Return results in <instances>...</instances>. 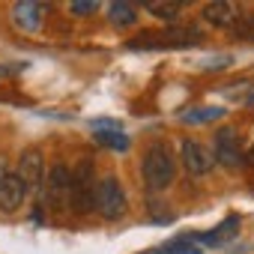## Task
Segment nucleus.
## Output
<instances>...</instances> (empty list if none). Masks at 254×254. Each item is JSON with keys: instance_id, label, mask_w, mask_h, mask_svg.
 <instances>
[{"instance_id": "nucleus-22", "label": "nucleus", "mask_w": 254, "mask_h": 254, "mask_svg": "<svg viewBox=\"0 0 254 254\" xmlns=\"http://www.w3.org/2000/svg\"><path fill=\"white\" fill-rule=\"evenodd\" d=\"M245 162H248V165H254V147L248 150V156H245Z\"/></svg>"}, {"instance_id": "nucleus-13", "label": "nucleus", "mask_w": 254, "mask_h": 254, "mask_svg": "<svg viewBox=\"0 0 254 254\" xmlns=\"http://www.w3.org/2000/svg\"><path fill=\"white\" fill-rule=\"evenodd\" d=\"M236 230H239V215H230V218H224L212 233H206V236H200L206 245H221V242H227L230 236H236Z\"/></svg>"}, {"instance_id": "nucleus-1", "label": "nucleus", "mask_w": 254, "mask_h": 254, "mask_svg": "<svg viewBox=\"0 0 254 254\" xmlns=\"http://www.w3.org/2000/svg\"><path fill=\"white\" fill-rule=\"evenodd\" d=\"M174 174H177V162L168 153V147H162V144L150 147L147 156H144V183L150 189L162 191V189H168L174 183Z\"/></svg>"}, {"instance_id": "nucleus-12", "label": "nucleus", "mask_w": 254, "mask_h": 254, "mask_svg": "<svg viewBox=\"0 0 254 254\" xmlns=\"http://www.w3.org/2000/svg\"><path fill=\"white\" fill-rule=\"evenodd\" d=\"M111 24L114 27H132L138 21V9L135 3H126V0H120V3H111Z\"/></svg>"}, {"instance_id": "nucleus-6", "label": "nucleus", "mask_w": 254, "mask_h": 254, "mask_svg": "<svg viewBox=\"0 0 254 254\" xmlns=\"http://www.w3.org/2000/svg\"><path fill=\"white\" fill-rule=\"evenodd\" d=\"M215 162H221L224 168H236L242 162V153H239V141H236V132L233 129H218L215 135V153H212Z\"/></svg>"}, {"instance_id": "nucleus-9", "label": "nucleus", "mask_w": 254, "mask_h": 254, "mask_svg": "<svg viewBox=\"0 0 254 254\" xmlns=\"http://www.w3.org/2000/svg\"><path fill=\"white\" fill-rule=\"evenodd\" d=\"M69 186H72V171L66 165H54L48 174V197L51 200H69Z\"/></svg>"}, {"instance_id": "nucleus-19", "label": "nucleus", "mask_w": 254, "mask_h": 254, "mask_svg": "<svg viewBox=\"0 0 254 254\" xmlns=\"http://www.w3.org/2000/svg\"><path fill=\"white\" fill-rule=\"evenodd\" d=\"M24 66H27V63H3V66H0V78L18 75V72H24Z\"/></svg>"}, {"instance_id": "nucleus-4", "label": "nucleus", "mask_w": 254, "mask_h": 254, "mask_svg": "<svg viewBox=\"0 0 254 254\" xmlns=\"http://www.w3.org/2000/svg\"><path fill=\"white\" fill-rule=\"evenodd\" d=\"M48 9H51V6H45V3L21 0V3L12 6V21H15V27H21V30H27V33H36V30L42 27V18H45Z\"/></svg>"}, {"instance_id": "nucleus-16", "label": "nucleus", "mask_w": 254, "mask_h": 254, "mask_svg": "<svg viewBox=\"0 0 254 254\" xmlns=\"http://www.w3.org/2000/svg\"><path fill=\"white\" fill-rule=\"evenodd\" d=\"M129 48H141V51H153V48H165V36L162 33H153V30H144L141 36L129 39Z\"/></svg>"}, {"instance_id": "nucleus-18", "label": "nucleus", "mask_w": 254, "mask_h": 254, "mask_svg": "<svg viewBox=\"0 0 254 254\" xmlns=\"http://www.w3.org/2000/svg\"><path fill=\"white\" fill-rule=\"evenodd\" d=\"M224 111L221 108H197V111H189L183 120L186 123H209V120H218Z\"/></svg>"}, {"instance_id": "nucleus-3", "label": "nucleus", "mask_w": 254, "mask_h": 254, "mask_svg": "<svg viewBox=\"0 0 254 254\" xmlns=\"http://www.w3.org/2000/svg\"><path fill=\"white\" fill-rule=\"evenodd\" d=\"M96 197V171L90 159H81L78 168L72 171V186H69V200L78 212H90Z\"/></svg>"}, {"instance_id": "nucleus-5", "label": "nucleus", "mask_w": 254, "mask_h": 254, "mask_svg": "<svg viewBox=\"0 0 254 254\" xmlns=\"http://www.w3.org/2000/svg\"><path fill=\"white\" fill-rule=\"evenodd\" d=\"M183 165H186L189 174L203 177V174L212 171L215 162H212V153H209L203 144H197V141H183Z\"/></svg>"}, {"instance_id": "nucleus-14", "label": "nucleus", "mask_w": 254, "mask_h": 254, "mask_svg": "<svg viewBox=\"0 0 254 254\" xmlns=\"http://www.w3.org/2000/svg\"><path fill=\"white\" fill-rule=\"evenodd\" d=\"M147 9H150L156 18L174 21V18L183 12V3H180V0H147Z\"/></svg>"}, {"instance_id": "nucleus-8", "label": "nucleus", "mask_w": 254, "mask_h": 254, "mask_svg": "<svg viewBox=\"0 0 254 254\" xmlns=\"http://www.w3.org/2000/svg\"><path fill=\"white\" fill-rule=\"evenodd\" d=\"M42 153L39 150H24L21 153V162H18V177H21V183L27 186V191L30 189H39V183H42Z\"/></svg>"}, {"instance_id": "nucleus-7", "label": "nucleus", "mask_w": 254, "mask_h": 254, "mask_svg": "<svg viewBox=\"0 0 254 254\" xmlns=\"http://www.w3.org/2000/svg\"><path fill=\"white\" fill-rule=\"evenodd\" d=\"M24 197H27V186L21 183L18 174H6L0 180V209L15 212V209H21Z\"/></svg>"}, {"instance_id": "nucleus-11", "label": "nucleus", "mask_w": 254, "mask_h": 254, "mask_svg": "<svg viewBox=\"0 0 254 254\" xmlns=\"http://www.w3.org/2000/svg\"><path fill=\"white\" fill-rule=\"evenodd\" d=\"M165 36V48L168 45H174V48H189V45H197L200 42V30L197 27H171V30H165L162 33Z\"/></svg>"}, {"instance_id": "nucleus-15", "label": "nucleus", "mask_w": 254, "mask_h": 254, "mask_svg": "<svg viewBox=\"0 0 254 254\" xmlns=\"http://www.w3.org/2000/svg\"><path fill=\"white\" fill-rule=\"evenodd\" d=\"M96 141L108 150H129V138H126L120 129H96Z\"/></svg>"}, {"instance_id": "nucleus-10", "label": "nucleus", "mask_w": 254, "mask_h": 254, "mask_svg": "<svg viewBox=\"0 0 254 254\" xmlns=\"http://www.w3.org/2000/svg\"><path fill=\"white\" fill-rule=\"evenodd\" d=\"M203 18H206V24H212V27H227V24H233L236 9H233V3L215 0V3H206V6H203Z\"/></svg>"}, {"instance_id": "nucleus-17", "label": "nucleus", "mask_w": 254, "mask_h": 254, "mask_svg": "<svg viewBox=\"0 0 254 254\" xmlns=\"http://www.w3.org/2000/svg\"><path fill=\"white\" fill-rule=\"evenodd\" d=\"M233 36L242 39V42H254V15H236L233 24H230Z\"/></svg>"}, {"instance_id": "nucleus-21", "label": "nucleus", "mask_w": 254, "mask_h": 254, "mask_svg": "<svg viewBox=\"0 0 254 254\" xmlns=\"http://www.w3.org/2000/svg\"><path fill=\"white\" fill-rule=\"evenodd\" d=\"M6 174H9V171H6V159H0V180H3Z\"/></svg>"}, {"instance_id": "nucleus-2", "label": "nucleus", "mask_w": 254, "mask_h": 254, "mask_svg": "<svg viewBox=\"0 0 254 254\" xmlns=\"http://www.w3.org/2000/svg\"><path fill=\"white\" fill-rule=\"evenodd\" d=\"M93 206L102 212V218L108 221H117L126 215L129 209V200H126V191L120 186L117 177H105L102 183H96V197H93Z\"/></svg>"}, {"instance_id": "nucleus-20", "label": "nucleus", "mask_w": 254, "mask_h": 254, "mask_svg": "<svg viewBox=\"0 0 254 254\" xmlns=\"http://www.w3.org/2000/svg\"><path fill=\"white\" fill-rule=\"evenodd\" d=\"M99 9V3H81V0H78V3H72V12L75 15H93Z\"/></svg>"}]
</instances>
